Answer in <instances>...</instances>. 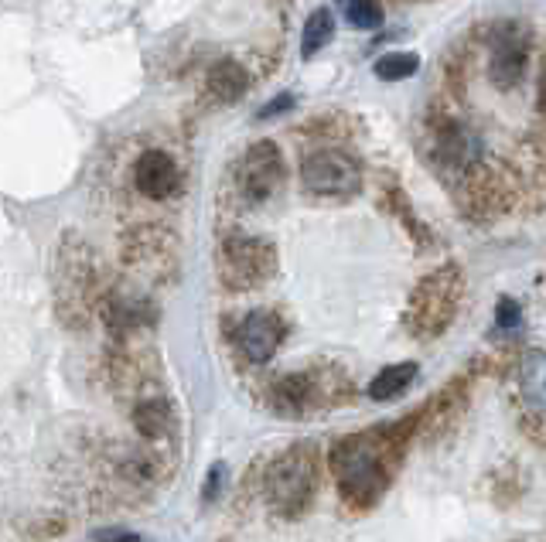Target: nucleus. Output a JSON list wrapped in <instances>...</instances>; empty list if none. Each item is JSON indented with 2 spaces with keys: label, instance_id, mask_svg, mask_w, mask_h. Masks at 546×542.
Wrapping results in <instances>:
<instances>
[{
  "label": "nucleus",
  "instance_id": "obj_7",
  "mask_svg": "<svg viewBox=\"0 0 546 542\" xmlns=\"http://www.w3.org/2000/svg\"><path fill=\"white\" fill-rule=\"evenodd\" d=\"M280 338H284V328H280L277 314H267V311H253L236 331L239 352H243L256 365L270 362L273 352L280 348Z\"/></svg>",
  "mask_w": 546,
  "mask_h": 542
},
{
  "label": "nucleus",
  "instance_id": "obj_19",
  "mask_svg": "<svg viewBox=\"0 0 546 542\" xmlns=\"http://www.w3.org/2000/svg\"><path fill=\"white\" fill-rule=\"evenodd\" d=\"M96 542H137V536H134V532L113 529V532H99Z\"/></svg>",
  "mask_w": 546,
  "mask_h": 542
},
{
  "label": "nucleus",
  "instance_id": "obj_12",
  "mask_svg": "<svg viewBox=\"0 0 546 542\" xmlns=\"http://www.w3.org/2000/svg\"><path fill=\"white\" fill-rule=\"evenodd\" d=\"M519 393H523L526 406L546 413V352H529L519 362Z\"/></svg>",
  "mask_w": 546,
  "mask_h": 542
},
{
  "label": "nucleus",
  "instance_id": "obj_20",
  "mask_svg": "<svg viewBox=\"0 0 546 542\" xmlns=\"http://www.w3.org/2000/svg\"><path fill=\"white\" fill-rule=\"evenodd\" d=\"M291 103H294L291 96H280L277 103H267V106H263V110H260V116H273V113H284V110H291Z\"/></svg>",
  "mask_w": 546,
  "mask_h": 542
},
{
  "label": "nucleus",
  "instance_id": "obj_8",
  "mask_svg": "<svg viewBox=\"0 0 546 542\" xmlns=\"http://www.w3.org/2000/svg\"><path fill=\"white\" fill-rule=\"evenodd\" d=\"M178 168L164 150H144L137 157L134 168V185L144 198H154V202H164L178 191Z\"/></svg>",
  "mask_w": 546,
  "mask_h": 542
},
{
  "label": "nucleus",
  "instance_id": "obj_5",
  "mask_svg": "<svg viewBox=\"0 0 546 542\" xmlns=\"http://www.w3.org/2000/svg\"><path fill=\"white\" fill-rule=\"evenodd\" d=\"M301 181L311 195L321 198H349L359 188V168L345 150L321 147L304 157L301 164Z\"/></svg>",
  "mask_w": 546,
  "mask_h": 542
},
{
  "label": "nucleus",
  "instance_id": "obj_1",
  "mask_svg": "<svg viewBox=\"0 0 546 542\" xmlns=\"http://www.w3.org/2000/svg\"><path fill=\"white\" fill-rule=\"evenodd\" d=\"M383 461H386V450L379 433H359V437L345 440V444L335 450V474H338V485H342V495L359 505L376 502V495L386 488Z\"/></svg>",
  "mask_w": 546,
  "mask_h": 542
},
{
  "label": "nucleus",
  "instance_id": "obj_2",
  "mask_svg": "<svg viewBox=\"0 0 546 542\" xmlns=\"http://www.w3.org/2000/svg\"><path fill=\"white\" fill-rule=\"evenodd\" d=\"M461 304V273L458 266L430 273V277L413 290L410 297V328L420 338H437L454 321Z\"/></svg>",
  "mask_w": 546,
  "mask_h": 542
},
{
  "label": "nucleus",
  "instance_id": "obj_18",
  "mask_svg": "<svg viewBox=\"0 0 546 542\" xmlns=\"http://www.w3.org/2000/svg\"><path fill=\"white\" fill-rule=\"evenodd\" d=\"M519 324V304L509 297L499 300V328H516Z\"/></svg>",
  "mask_w": 546,
  "mask_h": 542
},
{
  "label": "nucleus",
  "instance_id": "obj_17",
  "mask_svg": "<svg viewBox=\"0 0 546 542\" xmlns=\"http://www.w3.org/2000/svg\"><path fill=\"white\" fill-rule=\"evenodd\" d=\"M134 420L140 423V430H144L147 437H154V433H161V427H164V406L161 403L140 406V410L134 413Z\"/></svg>",
  "mask_w": 546,
  "mask_h": 542
},
{
  "label": "nucleus",
  "instance_id": "obj_10",
  "mask_svg": "<svg viewBox=\"0 0 546 542\" xmlns=\"http://www.w3.org/2000/svg\"><path fill=\"white\" fill-rule=\"evenodd\" d=\"M475 157H478V144L461 127H444L437 133V161H441L444 168L465 171L475 164Z\"/></svg>",
  "mask_w": 546,
  "mask_h": 542
},
{
  "label": "nucleus",
  "instance_id": "obj_21",
  "mask_svg": "<svg viewBox=\"0 0 546 542\" xmlns=\"http://www.w3.org/2000/svg\"><path fill=\"white\" fill-rule=\"evenodd\" d=\"M540 110L546 113V72H543V79H540Z\"/></svg>",
  "mask_w": 546,
  "mask_h": 542
},
{
  "label": "nucleus",
  "instance_id": "obj_9",
  "mask_svg": "<svg viewBox=\"0 0 546 542\" xmlns=\"http://www.w3.org/2000/svg\"><path fill=\"white\" fill-rule=\"evenodd\" d=\"M523 62H526V48L519 38L502 35L495 38L492 48V65H488V75L499 89H512L519 79H523Z\"/></svg>",
  "mask_w": 546,
  "mask_h": 542
},
{
  "label": "nucleus",
  "instance_id": "obj_16",
  "mask_svg": "<svg viewBox=\"0 0 546 542\" xmlns=\"http://www.w3.org/2000/svg\"><path fill=\"white\" fill-rule=\"evenodd\" d=\"M345 21H349L352 28H379V24H383V7H379L376 0H349Z\"/></svg>",
  "mask_w": 546,
  "mask_h": 542
},
{
  "label": "nucleus",
  "instance_id": "obj_11",
  "mask_svg": "<svg viewBox=\"0 0 546 542\" xmlns=\"http://www.w3.org/2000/svg\"><path fill=\"white\" fill-rule=\"evenodd\" d=\"M205 86H209L212 99H219V103H236L246 93V86H250V75L233 58H222V62H215L209 69V82Z\"/></svg>",
  "mask_w": 546,
  "mask_h": 542
},
{
  "label": "nucleus",
  "instance_id": "obj_3",
  "mask_svg": "<svg viewBox=\"0 0 546 542\" xmlns=\"http://www.w3.org/2000/svg\"><path fill=\"white\" fill-rule=\"evenodd\" d=\"M318 485V471H314V457L308 447H294L280 454L267 471V502L284 515L304 512Z\"/></svg>",
  "mask_w": 546,
  "mask_h": 542
},
{
  "label": "nucleus",
  "instance_id": "obj_13",
  "mask_svg": "<svg viewBox=\"0 0 546 542\" xmlns=\"http://www.w3.org/2000/svg\"><path fill=\"white\" fill-rule=\"evenodd\" d=\"M413 379H417V365L413 362L390 365V369H383L376 379L369 382V399H376V403H383V399H396Z\"/></svg>",
  "mask_w": 546,
  "mask_h": 542
},
{
  "label": "nucleus",
  "instance_id": "obj_4",
  "mask_svg": "<svg viewBox=\"0 0 546 542\" xmlns=\"http://www.w3.org/2000/svg\"><path fill=\"white\" fill-rule=\"evenodd\" d=\"M219 273L233 290L256 287L273 273V246L253 236H229L219 249Z\"/></svg>",
  "mask_w": 546,
  "mask_h": 542
},
{
  "label": "nucleus",
  "instance_id": "obj_6",
  "mask_svg": "<svg viewBox=\"0 0 546 542\" xmlns=\"http://www.w3.org/2000/svg\"><path fill=\"white\" fill-rule=\"evenodd\" d=\"M280 181H284V161L270 140H260L250 150H243V157L236 161V188L250 202H267L280 188Z\"/></svg>",
  "mask_w": 546,
  "mask_h": 542
},
{
  "label": "nucleus",
  "instance_id": "obj_14",
  "mask_svg": "<svg viewBox=\"0 0 546 542\" xmlns=\"http://www.w3.org/2000/svg\"><path fill=\"white\" fill-rule=\"evenodd\" d=\"M332 31H335V21H332V11L328 7H321V11H314L308 24H304V35H301V55L311 58L318 55L321 48L332 41Z\"/></svg>",
  "mask_w": 546,
  "mask_h": 542
},
{
  "label": "nucleus",
  "instance_id": "obj_15",
  "mask_svg": "<svg viewBox=\"0 0 546 542\" xmlns=\"http://www.w3.org/2000/svg\"><path fill=\"white\" fill-rule=\"evenodd\" d=\"M417 65H420V58L417 55H410V52H393V55H383L376 62V75L383 82H403V79H410L413 72H417Z\"/></svg>",
  "mask_w": 546,
  "mask_h": 542
}]
</instances>
